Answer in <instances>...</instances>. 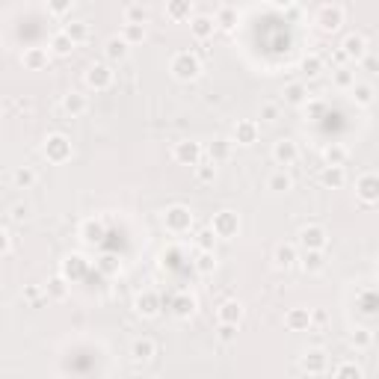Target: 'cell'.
<instances>
[{"label":"cell","mask_w":379,"mask_h":379,"mask_svg":"<svg viewBox=\"0 0 379 379\" xmlns=\"http://www.w3.org/2000/svg\"><path fill=\"white\" fill-rule=\"evenodd\" d=\"M41 158H45L51 166H63L75 158V146L72 139H68L65 134H48L45 139H41Z\"/></svg>","instance_id":"cell-1"},{"label":"cell","mask_w":379,"mask_h":379,"mask_svg":"<svg viewBox=\"0 0 379 379\" xmlns=\"http://www.w3.org/2000/svg\"><path fill=\"white\" fill-rule=\"evenodd\" d=\"M169 72H172V77L181 80V83L199 80V75H202V60H199V53H195V51H178V53H172Z\"/></svg>","instance_id":"cell-2"},{"label":"cell","mask_w":379,"mask_h":379,"mask_svg":"<svg viewBox=\"0 0 379 379\" xmlns=\"http://www.w3.org/2000/svg\"><path fill=\"white\" fill-rule=\"evenodd\" d=\"M160 219H163V229L169 231V234H175V237L190 234L193 226H195V217H193V210L187 205H169V207L163 210Z\"/></svg>","instance_id":"cell-3"},{"label":"cell","mask_w":379,"mask_h":379,"mask_svg":"<svg viewBox=\"0 0 379 379\" xmlns=\"http://www.w3.org/2000/svg\"><path fill=\"white\" fill-rule=\"evenodd\" d=\"M240 214L237 210H229V207H222V210H217L214 217H210V231L217 234V240H234L237 234H240Z\"/></svg>","instance_id":"cell-4"},{"label":"cell","mask_w":379,"mask_h":379,"mask_svg":"<svg viewBox=\"0 0 379 379\" xmlns=\"http://www.w3.org/2000/svg\"><path fill=\"white\" fill-rule=\"evenodd\" d=\"M314 24H317L320 33H338L341 24H344V6L341 4H323V6H317Z\"/></svg>","instance_id":"cell-5"},{"label":"cell","mask_w":379,"mask_h":379,"mask_svg":"<svg viewBox=\"0 0 379 379\" xmlns=\"http://www.w3.org/2000/svg\"><path fill=\"white\" fill-rule=\"evenodd\" d=\"M113 80H116V72L110 68V63H92L86 68V75H83V83H86L92 92H107L113 86Z\"/></svg>","instance_id":"cell-6"},{"label":"cell","mask_w":379,"mask_h":379,"mask_svg":"<svg viewBox=\"0 0 379 379\" xmlns=\"http://www.w3.org/2000/svg\"><path fill=\"white\" fill-rule=\"evenodd\" d=\"M172 160L178 166H199L205 160V146L202 143H195V139H181V143H175L172 148Z\"/></svg>","instance_id":"cell-7"},{"label":"cell","mask_w":379,"mask_h":379,"mask_svg":"<svg viewBox=\"0 0 379 379\" xmlns=\"http://www.w3.org/2000/svg\"><path fill=\"white\" fill-rule=\"evenodd\" d=\"M297 240L302 246V252H326L329 246V231L317 226V222H311V226H302L300 234H297Z\"/></svg>","instance_id":"cell-8"},{"label":"cell","mask_w":379,"mask_h":379,"mask_svg":"<svg viewBox=\"0 0 379 379\" xmlns=\"http://www.w3.org/2000/svg\"><path fill=\"white\" fill-rule=\"evenodd\" d=\"M356 199L364 207L379 205V172H364L356 178Z\"/></svg>","instance_id":"cell-9"},{"label":"cell","mask_w":379,"mask_h":379,"mask_svg":"<svg viewBox=\"0 0 379 379\" xmlns=\"http://www.w3.org/2000/svg\"><path fill=\"white\" fill-rule=\"evenodd\" d=\"M300 368L308 376H323L329 371V353L323 347H308L305 353L300 356Z\"/></svg>","instance_id":"cell-10"},{"label":"cell","mask_w":379,"mask_h":379,"mask_svg":"<svg viewBox=\"0 0 379 379\" xmlns=\"http://www.w3.org/2000/svg\"><path fill=\"white\" fill-rule=\"evenodd\" d=\"M258 136H261V124L255 119H237L234 122V128H231V143L234 146H255L258 143Z\"/></svg>","instance_id":"cell-11"},{"label":"cell","mask_w":379,"mask_h":379,"mask_svg":"<svg viewBox=\"0 0 379 379\" xmlns=\"http://www.w3.org/2000/svg\"><path fill=\"white\" fill-rule=\"evenodd\" d=\"M273 160H276V166H282V169H288V166L297 163V160H300V146H297V139H290V136L276 139V143H273Z\"/></svg>","instance_id":"cell-12"},{"label":"cell","mask_w":379,"mask_h":379,"mask_svg":"<svg viewBox=\"0 0 379 379\" xmlns=\"http://www.w3.org/2000/svg\"><path fill=\"white\" fill-rule=\"evenodd\" d=\"M341 53H344V60L349 63H361L364 57H368V39H364L361 33H347L341 39Z\"/></svg>","instance_id":"cell-13"},{"label":"cell","mask_w":379,"mask_h":379,"mask_svg":"<svg viewBox=\"0 0 379 379\" xmlns=\"http://www.w3.org/2000/svg\"><path fill=\"white\" fill-rule=\"evenodd\" d=\"M246 317V308L240 300H226V302H219L217 308V320H219V326H240Z\"/></svg>","instance_id":"cell-14"},{"label":"cell","mask_w":379,"mask_h":379,"mask_svg":"<svg viewBox=\"0 0 379 379\" xmlns=\"http://www.w3.org/2000/svg\"><path fill=\"white\" fill-rule=\"evenodd\" d=\"M51 57H53V53H51L48 48L33 45V48H24V53H21V65L27 68V72H45V68L51 65Z\"/></svg>","instance_id":"cell-15"},{"label":"cell","mask_w":379,"mask_h":379,"mask_svg":"<svg viewBox=\"0 0 379 379\" xmlns=\"http://www.w3.org/2000/svg\"><path fill=\"white\" fill-rule=\"evenodd\" d=\"M314 323H311V308L297 305V308H288L285 311V329L288 332H308Z\"/></svg>","instance_id":"cell-16"},{"label":"cell","mask_w":379,"mask_h":379,"mask_svg":"<svg viewBox=\"0 0 379 379\" xmlns=\"http://www.w3.org/2000/svg\"><path fill=\"white\" fill-rule=\"evenodd\" d=\"M134 311L143 317V320H151V317H158L160 314V297L154 290H143L139 297L134 300Z\"/></svg>","instance_id":"cell-17"},{"label":"cell","mask_w":379,"mask_h":379,"mask_svg":"<svg viewBox=\"0 0 379 379\" xmlns=\"http://www.w3.org/2000/svg\"><path fill=\"white\" fill-rule=\"evenodd\" d=\"M217 30H219V27H217V18H214V15H193V18H190V36H193L195 41L214 39Z\"/></svg>","instance_id":"cell-18"},{"label":"cell","mask_w":379,"mask_h":379,"mask_svg":"<svg viewBox=\"0 0 379 379\" xmlns=\"http://www.w3.org/2000/svg\"><path fill=\"white\" fill-rule=\"evenodd\" d=\"M169 308H172V314L178 320H190L195 314V308H199V300H195L193 293H187V290H178L172 297V302H169Z\"/></svg>","instance_id":"cell-19"},{"label":"cell","mask_w":379,"mask_h":379,"mask_svg":"<svg viewBox=\"0 0 379 379\" xmlns=\"http://www.w3.org/2000/svg\"><path fill=\"white\" fill-rule=\"evenodd\" d=\"M104 237H107V226H104V219L89 217V219H83V222H80V240H83V243L95 246V243H101Z\"/></svg>","instance_id":"cell-20"},{"label":"cell","mask_w":379,"mask_h":379,"mask_svg":"<svg viewBox=\"0 0 379 379\" xmlns=\"http://www.w3.org/2000/svg\"><path fill=\"white\" fill-rule=\"evenodd\" d=\"M300 264V252L293 243H278L273 249V266L276 270H290V266H297Z\"/></svg>","instance_id":"cell-21"},{"label":"cell","mask_w":379,"mask_h":379,"mask_svg":"<svg viewBox=\"0 0 379 379\" xmlns=\"http://www.w3.org/2000/svg\"><path fill=\"white\" fill-rule=\"evenodd\" d=\"M86 273H89V261L75 252V255H68V258L63 261V273H60V276H65L68 282H80V278L86 276Z\"/></svg>","instance_id":"cell-22"},{"label":"cell","mask_w":379,"mask_h":379,"mask_svg":"<svg viewBox=\"0 0 379 379\" xmlns=\"http://www.w3.org/2000/svg\"><path fill=\"white\" fill-rule=\"evenodd\" d=\"M89 110V98L83 92H65L63 95V113L72 116V119H80L83 113Z\"/></svg>","instance_id":"cell-23"},{"label":"cell","mask_w":379,"mask_h":379,"mask_svg":"<svg viewBox=\"0 0 379 379\" xmlns=\"http://www.w3.org/2000/svg\"><path fill=\"white\" fill-rule=\"evenodd\" d=\"M282 98H285L288 107H305L308 101H311V95H308V86H305L302 80L288 83V86L282 89Z\"/></svg>","instance_id":"cell-24"},{"label":"cell","mask_w":379,"mask_h":379,"mask_svg":"<svg viewBox=\"0 0 379 379\" xmlns=\"http://www.w3.org/2000/svg\"><path fill=\"white\" fill-rule=\"evenodd\" d=\"M320 184L326 190H341L347 184V169L344 166H323L320 169Z\"/></svg>","instance_id":"cell-25"},{"label":"cell","mask_w":379,"mask_h":379,"mask_svg":"<svg viewBox=\"0 0 379 379\" xmlns=\"http://www.w3.org/2000/svg\"><path fill=\"white\" fill-rule=\"evenodd\" d=\"M231 148H234L231 139L217 136L214 143H210V146L205 148V154H207V160H210V163H226V160L231 158Z\"/></svg>","instance_id":"cell-26"},{"label":"cell","mask_w":379,"mask_h":379,"mask_svg":"<svg viewBox=\"0 0 379 379\" xmlns=\"http://www.w3.org/2000/svg\"><path fill=\"white\" fill-rule=\"evenodd\" d=\"M214 18H217V27H219V30L231 33L234 27H237V21H240V12H237V6H231V4H219L217 12H214Z\"/></svg>","instance_id":"cell-27"},{"label":"cell","mask_w":379,"mask_h":379,"mask_svg":"<svg viewBox=\"0 0 379 379\" xmlns=\"http://www.w3.org/2000/svg\"><path fill=\"white\" fill-rule=\"evenodd\" d=\"M128 51H131V45L122 36H110L104 45V57H107V63H122V60H128Z\"/></svg>","instance_id":"cell-28"},{"label":"cell","mask_w":379,"mask_h":379,"mask_svg":"<svg viewBox=\"0 0 379 379\" xmlns=\"http://www.w3.org/2000/svg\"><path fill=\"white\" fill-rule=\"evenodd\" d=\"M154 356H158V344H154L151 338H136V341L131 344V359H134L136 364H146V361H151Z\"/></svg>","instance_id":"cell-29"},{"label":"cell","mask_w":379,"mask_h":379,"mask_svg":"<svg viewBox=\"0 0 379 379\" xmlns=\"http://www.w3.org/2000/svg\"><path fill=\"white\" fill-rule=\"evenodd\" d=\"M300 266H302V273H308V276L323 273L326 270V252H302Z\"/></svg>","instance_id":"cell-30"},{"label":"cell","mask_w":379,"mask_h":379,"mask_svg":"<svg viewBox=\"0 0 379 379\" xmlns=\"http://www.w3.org/2000/svg\"><path fill=\"white\" fill-rule=\"evenodd\" d=\"M75 48H77V45L65 36V30H57V33L48 39V51L53 53V57H68V53H72Z\"/></svg>","instance_id":"cell-31"},{"label":"cell","mask_w":379,"mask_h":379,"mask_svg":"<svg viewBox=\"0 0 379 379\" xmlns=\"http://www.w3.org/2000/svg\"><path fill=\"white\" fill-rule=\"evenodd\" d=\"M68 285H72V282H68L65 276H53V278H48V285H45V297H48V300H53V302H63V300L68 297V290H72Z\"/></svg>","instance_id":"cell-32"},{"label":"cell","mask_w":379,"mask_h":379,"mask_svg":"<svg viewBox=\"0 0 379 379\" xmlns=\"http://www.w3.org/2000/svg\"><path fill=\"white\" fill-rule=\"evenodd\" d=\"M266 190L276 193V195H282V193H290L293 190V178L288 169H276L270 178H266Z\"/></svg>","instance_id":"cell-33"},{"label":"cell","mask_w":379,"mask_h":379,"mask_svg":"<svg viewBox=\"0 0 379 379\" xmlns=\"http://www.w3.org/2000/svg\"><path fill=\"white\" fill-rule=\"evenodd\" d=\"M163 12L169 21H190L193 18V4L190 0H169Z\"/></svg>","instance_id":"cell-34"},{"label":"cell","mask_w":379,"mask_h":379,"mask_svg":"<svg viewBox=\"0 0 379 379\" xmlns=\"http://www.w3.org/2000/svg\"><path fill=\"white\" fill-rule=\"evenodd\" d=\"M349 160V148L341 143H332L323 148V166H344Z\"/></svg>","instance_id":"cell-35"},{"label":"cell","mask_w":379,"mask_h":379,"mask_svg":"<svg viewBox=\"0 0 379 379\" xmlns=\"http://www.w3.org/2000/svg\"><path fill=\"white\" fill-rule=\"evenodd\" d=\"M300 72L308 77V80H314L323 75V57L320 53H305V57L300 60Z\"/></svg>","instance_id":"cell-36"},{"label":"cell","mask_w":379,"mask_h":379,"mask_svg":"<svg viewBox=\"0 0 379 379\" xmlns=\"http://www.w3.org/2000/svg\"><path fill=\"white\" fill-rule=\"evenodd\" d=\"M332 86L335 89H341V92H353L356 86V72H349V68H335L332 72Z\"/></svg>","instance_id":"cell-37"},{"label":"cell","mask_w":379,"mask_h":379,"mask_svg":"<svg viewBox=\"0 0 379 379\" xmlns=\"http://www.w3.org/2000/svg\"><path fill=\"white\" fill-rule=\"evenodd\" d=\"M36 181H39V175L30 169V166H18V169L12 172V184H15L18 190H33Z\"/></svg>","instance_id":"cell-38"},{"label":"cell","mask_w":379,"mask_h":379,"mask_svg":"<svg viewBox=\"0 0 379 379\" xmlns=\"http://www.w3.org/2000/svg\"><path fill=\"white\" fill-rule=\"evenodd\" d=\"M119 36L128 41L131 48H134V45H143V41H146V24H122Z\"/></svg>","instance_id":"cell-39"},{"label":"cell","mask_w":379,"mask_h":379,"mask_svg":"<svg viewBox=\"0 0 379 379\" xmlns=\"http://www.w3.org/2000/svg\"><path fill=\"white\" fill-rule=\"evenodd\" d=\"M63 30H65L68 39L75 41V45H83V41L89 39V24L86 21H65Z\"/></svg>","instance_id":"cell-40"},{"label":"cell","mask_w":379,"mask_h":379,"mask_svg":"<svg viewBox=\"0 0 379 379\" xmlns=\"http://www.w3.org/2000/svg\"><path fill=\"white\" fill-rule=\"evenodd\" d=\"M349 347L353 349H371L373 347V332L368 326H356L349 332Z\"/></svg>","instance_id":"cell-41"},{"label":"cell","mask_w":379,"mask_h":379,"mask_svg":"<svg viewBox=\"0 0 379 379\" xmlns=\"http://www.w3.org/2000/svg\"><path fill=\"white\" fill-rule=\"evenodd\" d=\"M353 101H356V107H371L376 101V89L371 86V83H356L353 86Z\"/></svg>","instance_id":"cell-42"},{"label":"cell","mask_w":379,"mask_h":379,"mask_svg":"<svg viewBox=\"0 0 379 379\" xmlns=\"http://www.w3.org/2000/svg\"><path fill=\"white\" fill-rule=\"evenodd\" d=\"M332 379H364V371L356 361H341V364H335Z\"/></svg>","instance_id":"cell-43"},{"label":"cell","mask_w":379,"mask_h":379,"mask_svg":"<svg viewBox=\"0 0 379 379\" xmlns=\"http://www.w3.org/2000/svg\"><path fill=\"white\" fill-rule=\"evenodd\" d=\"M148 21V9L143 4H128L124 6V24H146Z\"/></svg>","instance_id":"cell-44"},{"label":"cell","mask_w":379,"mask_h":379,"mask_svg":"<svg viewBox=\"0 0 379 379\" xmlns=\"http://www.w3.org/2000/svg\"><path fill=\"white\" fill-rule=\"evenodd\" d=\"M195 270H199L202 276H210L217 270V252H199L195 255Z\"/></svg>","instance_id":"cell-45"},{"label":"cell","mask_w":379,"mask_h":379,"mask_svg":"<svg viewBox=\"0 0 379 379\" xmlns=\"http://www.w3.org/2000/svg\"><path fill=\"white\" fill-rule=\"evenodd\" d=\"M72 9H75V0H48V15L53 18L72 15Z\"/></svg>","instance_id":"cell-46"},{"label":"cell","mask_w":379,"mask_h":379,"mask_svg":"<svg viewBox=\"0 0 379 379\" xmlns=\"http://www.w3.org/2000/svg\"><path fill=\"white\" fill-rule=\"evenodd\" d=\"M195 178H199L202 184H210V181L217 178V163H210V160L205 163V160H202L199 166H195Z\"/></svg>","instance_id":"cell-47"},{"label":"cell","mask_w":379,"mask_h":379,"mask_svg":"<svg viewBox=\"0 0 379 379\" xmlns=\"http://www.w3.org/2000/svg\"><path fill=\"white\" fill-rule=\"evenodd\" d=\"M214 243H217V234L210 229L195 234V246H199V252H214Z\"/></svg>","instance_id":"cell-48"},{"label":"cell","mask_w":379,"mask_h":379,"mask_svg":"<svg viewBox=\"0 0 379 379\" xmlns=\"http://www.w3.org/2000/svg\"><path fill=\"white\" fill-rule=\"evenodd\" d=\"M278 113H282V110H278V104L276 101H266V104H261V122H278Z\"/></svg>","instance_id":"cell-49"},{"label":"cell","mask_w":379,"mask_h":379,"mask_svg":"<svg viewBox=\"0 0 379 379\" xmlns=\"http://www.w3.org/2000/svg\"><path fill=\"white\" fill-rule=\"evenodd\" d=\"M9 255H12V234L4 226V229H0V258H9Z\"/></svg>","instance_id":"cell-50"},{"label":"cell","mask_w":379,"mask_h":379,"mask_svg":"<svg viewBox=\"0 0 379 379\" xmlns=\"http://www.w3.org/2000/svg\"><path fill=\"white\" fill-rule=\"evenodd\" d=\"M302 110H305V119H320L323 110H326V104H323V101H308Z\"/></svg>","instance_id":"cell-51"},{"label":"cell","mask_w":379,"mask_h":379,"mask_svg":"<svg viewBox=\"0 0 379 379\" xmlns=\"http://www.w3.org/2000/svg\"><path fill=\"white\" fill-rule=\"evenodd\" d=\"M98 270H101V273H107V276H113V273L119 270V261H116L113 255H104L101 261H98Z\"/></svg>","instance_id":"cell-52"},{"label":"cell","mask_w":379,"mask_h":379,"mask_svg":"<svg viewBox=\"0 0 379 379\" xmlns=\"http://www.w3.org/2000/svg\"><path fill=\"white\" fill-rule=\"evenodd\" d=\"M9 219L12 222H21V219H27V205L24 202H15L9 207Z\"/></svg>","instance_id":"cell-53"},{"label":"cell","mask_w":379,"mask_h":379,"mask_svg":"<svg viewBox=\"0 0 379 379\" xmlns=\"http://www.w3.org/2000/svg\"><path fill=\"white\" fill-rule=\"evenodd\" d=\"M359 65L364 68V72H371V75H376V72H379V60H376V57H371V53H368V57H364Z\"/></svg>","instance_id":"cell-54"},{"label":"cell","mask_w":379,"mask_h":379,"mask_svg":"<svg viewBox=\"0 0 379 379\" xmlns=\"http://www.w3.org/2000/svg\"><path fill=\"white\" fill-rule=\"evenodd\" d=\"M326 311H320V308H311V323H314V326H326Z\"/></svg>","instance_id":"cell-55"},{"label":"cell","mask_w":379,"mask_h":379,"mask_svg":"<svg viewBox=\"0 0 379 379\" xmlns=\"http://www.w3.org/2000/svg\"><path fill=\"white\" fill-rule=\"evenodd\" d=\"M237 335V326H219V341H231Z\"/></svg>","instance_id":"cell-56"},{"label":"cell","mask_w":379,"mask_h":379,"mask_svg":"<svg viewBox=\"0 0 379 379\" xmlns=\"http://www.w3.org/2000/svg\"><path fill=\"white\" fill-rule=\"evenodd\" d=\"M24 297H27V300H39V297H41V288H36V285H33V288H27V290H24Z\"/></svg>","instance_id":"cell-57"},{"label":"cell","mask_w":379,"mask_h":379,"mask_svg":"<svg viewBox=\"0 0 379 379\" xmlns=\"http://www.w3.org/2000/svg\"><path fill=\"white\" fill-rule=\"evenodd\" d=\"M376 276H379V258H376Z\"/></svg>","instance_id":"cell-58"},{"label":"cell","mask_w":379,"mask_h":379,"mask_svg":"<svg viewBox=\"0 0 379 379\" xmlns=\"http://www.w3.org/2000/svg\"><path fill=\"white\" fill-rule=\"evenodd\" d=\"M60 379H68V376H60Z\"/></svg>","instance_id":"cell-59"}]
</instances>
